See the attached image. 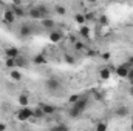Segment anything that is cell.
Listing matches in <instances>:
<instances>
[{
  "label": "cell",
  "mask_w": 133,
  "mask_h": 131,
  "mask_svg": "<svg viewBox=\"0 0 133 131\" xmlns=\"http://www.w3.org/2000/svg\"><path fill=\"white\" fill-rule=\"evenodd\" d=\"M45 86H46L48 91L57 93V91H61V88H62V82H61L57 77H50V79L45 80Z\"/></svg>",
  "instance_id": "1"
},
{
  "label": "cell",
  "mask_w": 133,
  "mask_h": 131,
  "mask_svg": "<svg viewBox=\"0 0 133 131\" xmlns=\"http://www.w3.org/2000/svg\"><path fill=\"white\" fill-rule=\"evenodd\" d=\"M88 103H90V99L87 97V96H84V94H81V97L77 99L74 103H71V106H74L77 111H81V113H84L87 108H88Z\"/></svg>",
  "instance_id": "2"
},
{
  "label": "cell",
  "mask_w": 133,
  "mask_h": 131,
  "mask_svg": "<svg viewBox=\"0 0 133 131\" xmlns=\"http://www.w3.org/2000/svg\"><path fill=\"white\" fill-rule=\"evenodd\" d=\"M16 116H17L19 120H28V119H33L34 111L31 108H28V106H22V108L16 113Z\"/></svg>",
  "instance_id": "3"
},
{
  "label": "cell",
  "mask_w": 133,
  "mask_h": 131,
  "mask_svg": "<svg viewBox=\"0 0 133 131\" xmlns=\"http://www.w3.org/2000/svg\"><path fill=\"white\" fill-rule=\"evenodd\" d=\"M16 14L12 12V9L9 8V9H5V12H3V23L5 25H8V26H11L14 22H16Z\"/></svg>",
  "instance_id": "4"
},
{
  "label": "cell",
  "mask_w": 133,
  "mask_h": 131,
  "mask_svg": "<svg viewBox=\"0 0 133 131\" xmlns=\"http://www.w3.org/2000/svg\"><path fill=\"white\" fill-rule=\"evenodd\" d=\"M33 33H34V30L30 23H23V25L19 28V35H20L22 39H28Z\"/></svg>",
  "instance_id": "5"
},
{
  "label": "cell",
  "mask_w": 133,
  "mask_h": 131,
  "mask_svg": "<svg viewBox=\"0 0 133 131\" xmlns=\"http://www.w3.org/2000/svg\"><path fill=\"white\" fill-rule=\"evenodd\" d=\"M132 68V65L129 63V62H125V63H122V65H119L115 71H116V76H119V77H122V79H125L127 77V74H129V69Z\"/></svg>",
  "instance_id": "6"
},
{
  "label": "cell",
  "mask_w": 133,
  "mask_h": 131,
  "mask_svg": "<svg viewBox=\"0 0 133 131\" xmlns=\"http://www.w3.org/2000/svg\"><path fill=\"white\" fill-rule=\"evenodd\" d=\"M39 106L43 110V113H45L46 116H53V114L57 111V108H56L54 105H51V103H45V102H42V103H39Z\"/></svg>",
  "instance_id": "7"
},
{
  "label": "cell",
  "mask_w": 133,
  "mask_h": 131,
  "mask_svg": "<svg viewBox=\"0 0 133 131\" xmlns=\"http://www.w3.org/2000/svg\"><path fill=\"white\" fill-rule=\"evenodd\" d=\"M26 14L30 16V19H36V20H42V19H43V14L39 11L37 6H31V8L26 11Z\"/></svg>",
  "instance_id": "8"
},
{
  "label": "cell",
  "mask_w": 133,
  "mask_h": 131,
  "mask_svg": "<svg viewBox=\"0 0 133 131\" xmlns=\"http://www.w3.org/2000/svg\"><path fill=\"white\" fill-rule=\"evenodd\" d=\"M11 9H12V12L16 14L17 19H20V17H23V16L26 14V9L23 8V5H12Z\"/></svg>",
  "instance_id": "9"
},
{
  "label": "cell",
  "mask_w": 133,
  "mask_h": 131,
  "mask_svg": "<svg viewBox=\"0 0 133 131\" xmlns=\"http://www.w3.org/2000/svg\"><path fill=\"white\" fill-rule=\"evenodd\" d=\"M40 25H42V28H45V30H54V26H56V22L53 20V19H50V17H45V19H42L40 20Z\"/></svg>",
  "instance_id": "10"
},
{
  "label": "cell",
  "mask_w": 133,
  "mask_h": 131,
  "mask_svg": "<svg viewBox=\"0 0 133 131\" xmlns=\"http://www.w3.org/2000/svg\"><path fill=\"white\" fill-rule=\"evenodd\" d=\"M19 54H20V49H19V48H16V46H8V48L5 49V57L16 59Z\"/></svg>",
  "instance_id": "11"
},
{
  "label": "cell",
  "mask_w": 133,
  "mask_h": 131,
  "mask_svg": "<svg viewBox=\"0 0 133 131\" xmlns=\"http://www.w3.org/2000/svg\"><path fill=\"white\" fill-rule=\"evenodd\" d=\"M115 116L116 117H127L129 116V108L125 105H119L115 108Z\"/></svg>",
  "instance_id": "12"
},
{
  "label": "cell",
  "mask_w": 133,
  "mask_h": 131,
  "mask_svg": "<svg viewBox=\"0 0 133 131\" xmlns=\"http://www.w3.org/2000/svg\"><path fill=\"white\" fill-rule=\"evenodd\" d=\"M14 62H16V68H26L28 66V59L25 57V56H22V54H19L16 59H14Z\"/></svg>",
  "instance_id": "13"
},
{
  "label": "cell",
  "mask_w": 133,
  "mask_h": 131,
  "mask_svg": "<svg viewBox=\"0 0 133 131\" xmlns=\"http://www.w3.org/2000/svg\"><path fill=\"white\" fill-rule=\"evenodd\" d=\"M62 31H59V30H51V33H50V40L51 42H54V43H57V42H61L62 40Z\"/></svg>",
  "instance_id": "14"
},
{
  "label": "cell",
  "mask_w": 133,
  "mask_h": 131,
  "mask_svg": "<svg viewBox=\"0 0 133 131\" xmlns=\"http://www.w3.org/2000/svg\"><path fill=\"white\" fill-rule=\"evenodd\" d=\"M9 77L14 80V82H20L22 80V72L19 71V68H12L9 71Z\"/></svg>",
  "instance_id": "15"
},
{
  "label": "cell",
  "mask_w": 133,
  "mask_h": 131,
  "mask_svg": "<svg viewBox=\"0 0 133 131\" xmlns=\"http://www.w3.org/2000/svg\"><path fill=\"white\" fill-rule=\"evenodd\" d=\"M17 102H19L20 106H28V105H30V96H28L26 93H22V94H19Z\"/></svg>",
  "instance_id": "16"
},
{
  "label": "cell",
  "mask_w": 133,
  "mask_h": 131,
  "mask_svg": "<svg viewBox=\"0 0 133 131\" xmlns=\"http://www.w3.org/2000/svg\"><path fill=\"white\" fill-rule=\"evenodd\" d=\"M68 116H70L71 119H79V117L82 116V113H81V111H77L74 106H71V105H70V108H68Z\"/></svg>",
  "instance_id": "17"
},
{
  "label": "cell",
  "mask_w": 133,
  "mask_h": 131,
  "mask_svg": "<svg viewBox=\"0 0 133 131\" xmlns=\"http://www.w3.org/2000/svg\"><path fill=\"white\" fill-rule=\"evenodd\" d=\"M33 111H34V116H33V119H43V117L46 116V114L43 113V110H42V108H40L39 105H37V106L34 108Z\"/></svg>",
  "instance_id": "18"
},
{
  "label": "cell",
  "mask_w": 133,
  "mask_h": 131,
  "mask_svg": "<svg viewBox=\"0 0 133 131\" xmlns=\"http://www.w3.org/2000/svg\"><path fill=\"white\" fill-rule=\"evenodd\" d=\"M33 62L36 65H43V63H46V57H45V54H37V56H34Z\"/></svg>",
  "instance_id": "19"
},
{
  "label": "cell",
  "mask_w": 133,
  "mask_h": 131,
  "mask_svg": "<svg viewBox=\"0 0 133 131\" xmlns=\"http://www.w3.org/2000/svg\"><path fill=\"white\" fill-rule=\"evenodd\" d=\"M54 12L57 16H65L66 14V8L64 5H54Z\"/></svg>",
  "instance_id": "20"
},
{
  "label": "cell",
  "mask_w": 133,
  "mask_h": 131,
  "mask_svg": "<svg viewBox=\"0 0 133 131\" xmlns=\"http://www.w3.org/2000/svg\"><path fill=\"white\" fill-rule=\"evenodd\" d=\"M37 8H39V11L43 14V19H45V17H48L50 9H48V6H46V5H37Z\"/></svg>",
  "instance_id": "21"
},
{
  "label": "cell",
  "mask_w": 133,
  "mask_h": 131,
  "mask_svg": "<svg viewBox=\"0 0 133 131\" xmlns=\"http://www.w3.org/2000/svg\"><path fill=\"white\" fill-rule=\"evenodd\" d=\"M74 22H76L77 25H84L87 20H85V16H84V14H76V16H74Z\"/></svg>",
  "instance_id": "22"
},
{
  "label": "cell",
  "mask_w": 133,
  "mask_h": 131,
  "mask_svg": "<svg viewBox=\"0 0 133 131\" xmlns=\"http://www.w3.org/2000/svg\"><path fill=\"white\" fill-rule=\"evenodd\" d=\"M5 66L9 68V69L16 68V62H14V59H11V57H5Z\"/></svg>",
  "instance_id": "23"
},
{
  "label": "cell",
  "mask_w": 133,
  "mask_h": 131,
  "mask_svg": "<svg viewBox=\"0 0 133 131\" xmlns=\"http://www.w3.org/2000/svg\"><path fill=\"white\" fill-rule=\"evenodd\" d=\"M99 76L104 79V80L110 79V69H108V68H102V69L99 71Z\"/></svg>",
  "instance_id": "24"
},
{
  "label": "cell",
  "mask_w": 133,
  "mask_h": 131,
  "mask_svg": "<svg viewBox=\"0 0 133 131\" xmlns=\"http://www.w3.org/2000/svg\"><path fill=\"white\" fill-rule=\"evenodd\" d=\"M88 33H90V30H88L87 26H81V28H79V35H82V37H88Z\"/></svg>",
  "instance_id": "25"
},
{
  "label": "cell",
  "mask_w": 133,
  "mask_h": 131,
  "mask_svg": "<svg viewBox=\"0 0 133 131\" xmlns=\"http://www.w3.org/2000/svg\"><path fill=\"white\" fill-rule=\"evenodd\" d=\"M64 59H65L66 63H70V65H74V62H76V60H74V57H73L71 54H65V56H64Z\"/></svg>",
  "instance_id": "26"
},
{
  "label": "cell",
  "mask_w": 133,
  "mask_h": 131,
  "mask_svg": "<svg viewBox=\"0 0 133 131\" xmlns=\"http://www.w3.org/2000/svg\"><path fill=\"white\" fill-rule=\"evenodd\" d=\"M108 128V125L105 123V122H99L98 125H96V131H105Z\"/></svg>",
  "instance_id": "27"
},
{
  "label": "cell",
  "mask_w": 133,
  "mask_h": 131,
  "mask_svg": "<svg viewBox=\"0 0 133 131\" xmlns=\"http://www.w3.org/2000/svg\"><path fill=\"white\" fill-rule=\"evenodd\" d=\"M127 80H129V83L130 85H133V66L129 69V74H127V77H125Z\"/></svg>",
  "instance_id": "28"
},
{
  "label": "cell",
  "mask_w": 133,
  "mask_h": 131,
  "mask_svg": "<svg viewBox=\"0 0 133 131\" xmlns=\"http://www.w3.org/2000/svg\"><path fill=\"white\" fill-rule=\"evenodd\" d=\"M79 97H81V94H73V96H70V99H68V103H70V105H71V103H74V102H76Z\"/></svg>",
  "instance_id": "29"
},
{
  "label": "cell",
  "mask_w": 133,
  "mask_h": 131,
  "mask_svg": "<svg viewBox=\"0 0 133 131\" xmlns=\"http://www.w3.org/2000/svg\"><path fill=\"white\" fill-rule=\"evenodd\" d=\"M53 130H68V125H65V123H59V125H54Z\"/></svg>",
  "instance_id": "30"
},
{
  "label": "cell",
  "mask_w": 133,
  "mask_h": 131,
  "mask_svg": "<svg viewBox=\"0 0 133 131\" xmlns=\"http://www.w3.org/2000/svg\"><path fill=\"white\" fill-rule=\"evenodd\" d=\"M99 23L101 25H107V23H108V17H107V16H101L99 17Z\"/></svg>",
  "instance_id": "31"
},
{
  "label": "cell",
  "mask_w": 133,
  "mask_h": 131,
  "mask_svg": "<svg viewBox=\"0 0 133 131\" xmlns=\"http://www.w3.org/2000/svg\"><path fill=\"white\" fill-rule=\"evenodd\" d=\"M74 48H76L77 51H82L85 46H84V43H82V42H76V43H74Z\"/></svg>",
  "instance_id": "32"
},
{
  "label": "cell",
  "mask_w": 133,
  "mask_h": 131,
  "mask_svg": "<svg viewBox=\"0 0 133 131\" xmlns=\"http://www.w3.org/2000/svg\"><path fill=\"white\" fill-rule=\"evenodd\" d=\"M85 20H96L95 14H85Z\"/></svg>",
  "instance_id": "33"
},
{
  "label": "cell",
  "mask_w": 133,
  "mask_h": 131,
  "mask_svg": "<svg viewBox=\"0 0 133 131\" xmlns=\"http://www.w3.org/2000/svg\"><path fill=\"white\" fill-rule=\"evenodd\" d=\"M102 59H104V60H108V59H110V53H104V54H102Z\"/></svg>",
  "instance_id": "34"
},
{
  "label": "cell",
  "mask_w": 133,
  "mask_h": 131,
  "mask_svg": "<svg viewBox=\"0 0 133 131\" xmlns=\"http://www.w3.org/2000/svg\"><path fill=\"white\" fill-rule=\"evenodd\" d=\"M129 94L133 97V85H130V88H129Z\"/></svg>",
  "instance_id": "35"
},
{
  "label": "cell",
  "mask_w": 133,
  "mask_h": 131,
  "mask_svg": "<svg viewBox=\"0 0 133 131\" xmlns=\"http://www.w3.org/2000/svg\"><path fill=\"white\" fill-rule=\"evenodd\" d=\"M14 5H22V0H12Z\"/></svg>",
  "instance_id": "36"
},
{
  "label": "cell",
  "mask_w": 133,
  "mask_h": 131,
  "mask_svg": "<svg viewBox=\"0 0 133 131\" xmlns=\"http://www.w3.org/2000/svg\"><path fill=\"white\" fill-rule=\"evenodd\" d=\"M127 62H129V63L133 66V56H130V57H129V60H127Z\"/></svg>",
  "instance_id": "37"
},
{
  "label": "cell",
  "mask_w": 133,
  "mask_h": 131,
  "mask_svg": "<svg viewBox=\"0 0 133 131\" xmlns=\"http://www.w3.org/2000/svg\"><path fill=\"white\" fill-rule=\"evenodd\" d=\"M0 130H6V125L5 123H0Z\"/></svg>",
  "instance_id": "38"
},
{
  "label": "cell",
  "mask_w": 133,
  "mask_h": 131,
  "mask_svg": "<svg viewBox=\"0 0 133 131\" xmlns=\"http://www.w3.org/2000/svg\"><path fill=\"white\" fill-rule=\"evenodd\" d=\"M87 2H90V3H95V2H96V0H87Z\"/></svg>",
  "instance_id": "39"
},
{
  "label": "cell",
  "mask_w": 133,
  "mask_h": 131,
  "mask_svg": "<svg viewBox=\"0 0 133 131\" xmlns=\"http://www.w3.org/2000/svg\"><path fill=\"white\" fill-rule=\"evenodd\" d=\"M130 130L133 131V120H132V125H130Z\"/></svg>",
  "instance_id": "40"
}]
</instances>
